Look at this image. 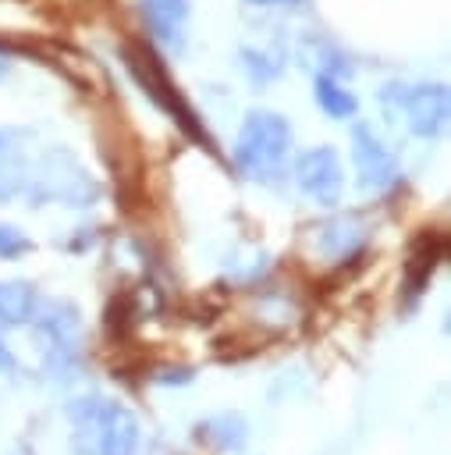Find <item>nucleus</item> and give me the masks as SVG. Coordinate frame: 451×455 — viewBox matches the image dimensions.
Returning a JSON list of instances; mask_svg holds the SVG:
<instances>
[{
    "mask_svg": "<svg viewBox=\"0 0 451 455\" xmlns=\"http://www.w3.org/2000/svg\"><path fill=\"white\" fill-rule=\"evenodd\" d=\"M67 419L75 423L78 455H135L138 451V419L128 405L110 398H71Z\"/></svg>",
    "mask_w": 451,
    "mask_h": 455,
    "instance_id": "f257e3e1",
    "label": "nucleus"
},
{
    "mask_svg": "<svg viewBox=\"0 0 451 455\" xmlns=\"http://www.w3.org/2000/svg\"><path fill=\"white\" fill-rule=\"evenodd\" d=\"M291 146H295V132L288 117L259 107L241 117V128L234 139V164L252 181H273L284 171Z\"/></svg>",
    "mask_w": 451,
    "mask_h": 455,
    "instance_id": "f03ea898",
    "label": "nucleus"
},
{
    "mask_svg": "<svg viewBox=\"0 0 451 455\" xmlns=\"http://www.w3.org/2000/svg\"><path fill=\"white\" fill-rule=\"evenodd\" d=\"M21 199H28V206H43V203L92 206L96 181L85 174V167L75 160V153L53 146V149H46L43 156H36L28 164Z\"/></svg>",
    "mask_w": 451,
    "mask_h": 455,
    "instance_id": "7ed1b4c3",
    "label": "nucleus"
},
{
    "mask_svg": "<svg viewBox=\"0 0 451 455\" xmlns=\"http://www.w3.org/2000/svg\"><path fill=\"white\" fill-rule=\"evenodd\" d=\"M36 327V338L43 345V366L53 380H71L78 370V331L82 316L71 302L60 299H43L36 302V313L28 320Z\"/></svg>",
    "mask_w": 451,
    "mask_h": 455,
    "instance_id": "20e7f679",
    "label": "nucleus"
},
{
    "mask_svg": "<svg viewBox=\"0 0 451 455\" xmlns=\"http://www.w3.org/2000/svg\"><path fill=\"white\" fill-rule=\"evenodd\" d=\"M387 114L401 117L405 128L415 135V139H437L444 128H447V117H451V96H447V85L444 82H415V85H401V82H391L384 92H380Z\"/></svg>",
    "mask_w": 451,
    "mask_h": 455,
    "instance_id": "39448f33",
    "label": "nucleus"
},
{
    "mask_svg": "<svg viewBox=\"0 0 451 455\" xmlns=\"http://www.w3.org/2000/svg\"><path fill=\"white\" fill-rule=\"evenodd\" d=\"M352 164L359 174L362 192L384 196L401 181V164L398 156L384 146V139L369 124H352Z\"/></svg>",
    "mask_w": 451,
    "mask_h": 455,
    "instance_id": "423d86ee",
    "label": "nucleus"
},
{
    "mask_svg": "<svg viewBox=\"0 0 451 455\" xmlns=\"http://www.w3.org/2000/svg\"><path fill=\"white\" fill-rule=\"evenodd\" d=\"M295 185L316 206H337L344 192V167L330 146H313L295 160Z\"/></svg>",
    "mask_w": 451,
    "mask_h": 455,
    "instance_id": "0eeeda50",
    "label": "nucleus"
},
{
    "mask_svg": "<svg viewBox=\"0 0 451 455\" xmlns=\"http://www.w3.org/2000/svg\"><path fill=\"white\" fill-rule=\"evenodd\" d=\"M138 11H142V21H146L149 36L167 53H181L185 50L192 0H138Z\"/></svg>",
    "mask_w": 451,
    "mask_h": 455,
    "instance_id": "6e6552de",
    "label": "nucleus"
},
{
    "mask_svg": "<svg viewBox=\"0 0 451 455\" xmlns=\"http://www.w3.org/2000/svg\"><path fill=\"white\" fill-rule=\"evenodd\" d=\"M28 139H32L28 128H14V124L0 128V203L21 199L25 174L32 164L28 160Z\"/></svg>",
    "mask_w": 451,
    "mask_h": 455,
    "instance_id": "1a4fd4ad",
    "label": "nucleus"
},
{
    "mask_svg": "<svg viewBox=\"0 0 451 455\" xmlns=\"http://www.w3.org/2000/svg\"><path fill=\"white\" fill-rule=\"evenodd\" d=\"M316 249L330 259V263H341V259H352L362 245H366V224L362 217L355 213H341V217H330L316 228Z\"/></svg>",
    "mask_w": 451,
    "mask_h": 455,
    "instance_id": "9d476101",
    "label": "nucleus"
},
{
    "mask_svg": "<svg viewBox=\"0 0 451 455\" xmlns=\"http://www.w3.org/2000/svg\"><path fill=\"white\" fill-rule=\"evenodd\" d=\"M195 441L213 451H241L249 441V423L241 412H213L195 423Z\"/></svg>",
    "mask_w": 451,
    "mask_h": 455,
    "instance_id": "9b49d317",
    "label": "nucleus"
},
{
    "mask_svg": "<svg viewBox=\"0 0 451 455\" xmlns=\"http://www.w3.org/2000/svg\"><path fill=\"white\" fill-rule=\"evenodd\" d=\"M313 100H316V107H320L330 121H352V117L359 114V100H355V92H352L341 78L323 75V71L313 75Z\"/></svg>",
    "mask_w": 451,
    "mask_h": 455,
    "instance_id": "f8f14e48",
    "label": "nucleus"
},
{
    "mask_svg": "<svg viewBox=\"0 0 451 455\" xmlns=\"http://www.w3.org/2000/svg\"><path fill=\"white\" fill-rule=\"evenodd\" d=\"M36 288L28 281H0V323L21 327L36 313Z\"/></svg>",
    "mask_w": 451,
    "mask_h": 455,
    "instance_id": "ddd939ff",
    "label": "nucleus"
},
{
    "mask_svg": "<svg viewBox=\"0 0 451 455\" xmlns=\"http://www.w3.org/2000/svg\"><path fill=\"white\" fill-rule=\"evenodd\" d=\"M241 68H245V75L252 78V82H259V85H266V82H273L281 71H284V60L277 57V53H270V50H256V46H241Z\"/></svg>",
    "mask_w": 451,
    "mask_h": 455,
    "instance_id": "4468645a",
    "label": "nucleus"
},
{
    "mask_svg": "<svg viewBox=\"0 0 451 455\" xmlns=\"http://www.w3.org/2000/svg\"><path fill=\"white\" fill-rule=\"evenodd\" d=\"M32 249V238L14 228V224H0V259H18Z\"/></svg>",
    "mask_w": 451,
    "mask_h": 455,
    "instance_id": "2eb2a0df",
    "label": "nucleus"
},
{
    "mask_svg": "<svg viewBox=\"0 0 451 455\" xmlns=\"http://www.w3.org/2000/svg\"><path fill=\"white\" fill-rule=\"evenodd\" d=\"M195 373L188 370V366H163V370H156L153 373V380L156 384H188Z\"/></svg>",
    "mask_w": 451,
    "mask_h": 455,
    "instance_id": "dca6fc26",
    "label": "nucleus"
},
{
    "mask_svg": "<svg viewBox=\"0 0 451 455\" xmlns=\"http://www.w3.org/2000/svg\"><path fill=\"white\" fill-rule=\"evenodd\" d=\"M18 373H21V363H18V355L11 352V345H7L4 334H0V377L18 380Z\"/></svg>",
    "mask_w": 451,
    "mask_h": 455,
    "instance_id": "f3484780",
    "label": "nucleus"
},
{
    "mask_svg": "<svg viewBox=\"0 0 451 455\" xmlns=\"http://www.w3.org/2000/svg\"><path fill=\"white\" fill-rule=\"evenodd\" d=\"M249 4H259V7H284V4H295V0H249Z\"/></svg>",
    "mask_w": 451,
    "mask_h": 455,
    "instance_id": "a211bd4d",
    "label": "nucleus"
},
{
    "mask_svg": "<svg viewBox=\"0 0 451 455\" xmlns=\"http://www.w3.org/2000/svg\"><path fill=\"white\" fill-rule=\"evenodd\" d=\"M7 71H11V60H7V57H4V53H0V78H4V75H7Z\"/></svg>",
    "mask_w": 451,
    "mask_h": 455,
    "instance_id": "6ab92c4d",
    "label": "nucleus"
}]
</instances>
